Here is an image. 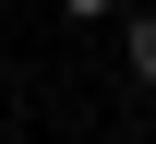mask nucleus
Instances as JSON below:
<instances>
[{
    "label": "nucleus",
    "instance_id": "obj_1",
    "mask_svg": "<svg viewBox=\"0 0 156 144\" xmlns=\"http://www.w3.org/2000/svg\"><path fill=\"white\" fill-rule=\"evenodd\" d=\"M120 48H132V84H156V12H144V24H132Z\"/></svg>",
    "mask_w": 156,
    "mask_h": 144
},
{
    "label": "nucleus",
    "instance_id": "obj_2",
    "mask_svg": "<svg viewBox=\"0 0 156 144\" xmlns=\"http://www.w3.org/2000/svg\"><path fill=\"white\" fill-rule=\"evenodd\" d=\"M60 12H108V0H60Z\"/></svg>",
    "mask_w": 156,
    "mask_h": 144
}]
</instances>
